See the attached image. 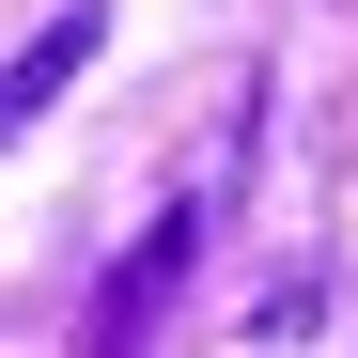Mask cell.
<instances>
[{"label": "cell", "instance_id": "cell-1", "mask_svg": "<svg viewBox=\"0 0 358 358\" xmlns=\"http://www.w3.org/2000/svg\"><path fill=\"white\" fill-rule=\"evenodd\" d=\"M203 218H218V203H171L141 250L94 280V327H78V358H141V343H156V312H171V296H187V265H203Z\"/></svg>", "mask_w": 358, "mask_h": 358}, {"label": "cell", "instance_id": "cell-2", "mask_svg": "<svg viewBox=\"0 0 358 358\" xmlns=\"http://www.w3.org/2000/svg\"><path fill=\"white\" fill-rule=\"evenodd\" d=\"M94 31H109V0H63L31 47H16V78H0V125H31V109H63V78L94 63Z\"/></svg>", "mask_w": 358, "mask_h": 358}]
</instances>
